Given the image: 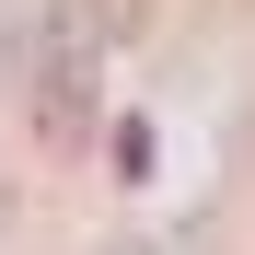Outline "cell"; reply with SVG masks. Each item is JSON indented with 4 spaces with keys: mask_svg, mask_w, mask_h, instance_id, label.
I'll return each mask as SVG.
<instances>
[{
    "mask_svg": "<svg viewBox=\"0 0 255 255\" xmlns=\"http://www.w3.org/2000/svg\"><path fill=\"white\" fill-rule=\"evenodd\" d=\"M93 70H105V12L93 0H47V23H35V128L58 151L93 139Z\"/></svg>",
    "mask_w": 255,
    "mask_h": 255,
    "instance_id": "obj_1",
    "label": "cell"
}]
</instances>
